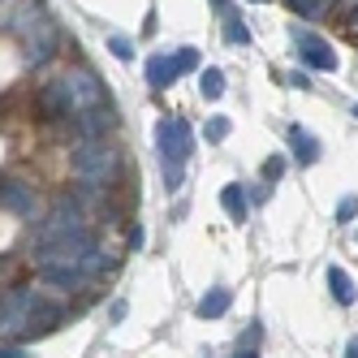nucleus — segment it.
<instances>
[{"instance_id":"nucleus-15","label":"nucleus","mask_w":358,"mask_h":358,"mask_svg":"<svg viewBox=\"0 0 358 358\" xmlns=\"http://www.w3.org/2000/svg\"><path fill=\"white\" fill-rule=\"evenodd\" d=\"M229 302H234V294H229V289H208V294L199 298V315L203 320H220L229 311Z\"/></svg>"},{"instance_id":"nucleus-29","label":"nucleus","mask_w":358,"mask_h":358,"mask_svg":"<svg viewBox=\"0 0 358 358\" xmlns=\"http://www.w3.org/2000/svg\"><path fill=\"white\" fill-rule=\"evenodd\" d=\"M350 27H354V31H358V9H350Z\"/></svg>"},{"instance_id":"nucleus-28","label":"nucleus","mask_w":358,"mask_h":358,"mask_svg":"<svg viewBox=\"0 0 358 358\" xmlns=\"http://www.w3.org/2000/svg\"><path fill=\"white\" fill-rule=\"evenodd\" d=\"M345 358H358V337H350V345H345Z\"/></svg>"},{"instance_id":"nucleus-8","label":"nucleus","mask_w":358,"mask_h":358,"mask_svg":"<svg viewBox=\"0 0 358 358\" xmlns=\"http://www.w3.org/2000/svg\"><path fill=\"white\" fill-rule=\"evenodd\" d=\"M294 43H298L302 65H311V69H320V73H332V69H337V52H328V43H324L320 35L294 31Z\"/></svg>"},{"instance_id":"nucleus-27","label":"nucleus","mask_w":358,"mask_h":358,"mask_svg":"<svg viewBox=\"0 0 358 358\" xmlns=\"http://www.w3.org/2000/svg\"><path fill=\"white\" fill-rule=\"evenodd\" d=\"M0 358H27V350L22 345H0Z\"/></svg>"},{"instance_id":"nucleus-22","label":"nucleus","mask_w":358,"mask_h":358,"mask_svg":"<svg viewBox=\"0 0 358 358\" xmlns=\"http://www.w3.org/2000/svg\"><path fill=\"white\" fill-rule=\"evenodd\" d=\"M108 48H113V57H117V61H130V57H134L130 39H121V35H113V39H108Z\"/></svg>"},{"instance_id":"nucleus-3","label":"nucleus","mask_w":358,"mask_h":358,"mask_svg":"<svg viewBox=\"0 0 358 358\" xmlns=\"http://www.w3.org/2000/svg\"><path fill=\"white\" fill-rule=\"evenodd\" d=\"M156 143H160L164 186L177 190V186H182V177H186V160H190V151H194V134H190V125L182 117H173V121H160Z\"/></svg>"},{"instance_id":"nucleus-23","label":"nucleus","mask_w":358,"mask_h":358,"mask_svg":"<svg viewBox=\"0 0 358 358\" xmlns=\"http://www.w3.org/2000/svg\"><path fill=\"white\" fill-rule=\"evenodd\" d=\"M224 134H229V117H216V121L208 125V138H212V143H220Z\"/></svg>"},{"instance_id":"nucleus-12","label":"nucleus","mask_w":358,"mask_h":358,"mask_svg":"<svg viewBox=\"0 0 358 358\" xmlns=\"http://www.w3.org/2000/svg\"><path fill=\"white\" fill-rule=\"evenodd\" d=\"M22 57H27V65H48V61L57 57V27H52V22H48V27H39L35 35H27Z\"/></svg>"},{"instance_id":"nucleus-13","label":"nucleus","mask_w":358,"mask_h":358,"mask_svg":"<svg viewBox=\"0 0 358 358\" xmlns=\"http://www.w3.org/2000/svg\"><path fill=\"white\" fill-rule=\"evenodd\" d=\"M177 78H182V65H177V57H164V52H156V57L147 61V83L156 87V91L173 87Z\"/></svg>"},{"instance_id":"nucleus-20","label":"nucleus","mask_w":358,"mask_h":358,"mask_svg":"<svg viewBox=\"0 0 358 358\" xmlns=\"http://www.w3.org/2000/svg\"><path fill=\"white\" fill-rule=\"evenodd\" d=\"M224 39H229V43H242V48L250 43V31H246V22H238V17L229 13V9H224Z\"/></svg>"},{"instance_id":"nucleus-16","label":"nucleus","mask_w":358,"mask_h":358,"mask_svg":"<svg viewBox=\"0 0 358 358\" xmlns=\"http://www.w3.org/2000/svg\"><path fill=\"white\" fill-rule=\"evenodd\" d=\"M220 208L242 224V220H246V212H250V199H246V190H242V186H224V190H220Z\"/></svg>"},{"instance_id":"nucleus-5","label":"nucleus","mask_w":358,"mask_h":358,"mask_svg":"<svg viewBox=\"0 0 358 358\" xmlns=\"http://www.w3.org/2000/svg\"><path fill=\"white\" fill-rule=\"evenodd\" d=\"M57 87H61V95H65L69 117H83V113H91V108H104V104H108L104 83H99L91 69H69V73H61Z\"/></svg>"},{"instance_id":"nucleus-30","label":"nucleus","mask_w":358,"mask_h":358,"mask_svg":"<svg viewBox=\"0 0 358 358\" xmlns=\"http://www.w3.org/2000/svg\"><path fill=\"white\" fill-rule=\"evenodd\" d=\"M238 358H259V354H255V350H238Z\"/></svg>"},{"instance_id":"nucleus-6","label":"nucleus","mask_w":358,"mask_h":358,"mask_svg":"<svg viewBox=\"0 0 358 358\" xmlns=\"http://www.w3.org/2000/svg\"><path fill=\"white\" fill-rule=\"evenodd\" d=\"M35 289H9L5 298H0V341H9V337H22L27 332V320H31V306H35Z\"/></svg>"},{"instance_id":"nucleus-33","label":"nucleus","mask_w":358,"mask_h":358,"mask_svg":"<svg viewBox=\"0 0 358 358\" xmlns=\"http://www.w3.org/2000/svg\"><path fill=\"white\" fill-rule=\"evenodd\" d=\"M0 5H9V0H0Z\"/></svg>"},{"instance_id":"nucleus-9","label":"nucleus","mask_w":358,"mask_h":358,"mask_svg":"<svg viewBox=\"0 0 358 358\" xmlns=\"http://www.w3.org/2000/svg\"><path fill=\"white\" fill-rule=\"evenodd\" d=\"M0 208L5 212H13V216H22V220H35V190L27 186V182H0Z\"/></svg>"},{"instance_id":"nucleus-11","label":"nucleus","mask_w":358,"mask_h":358,"mask_svg":"<svg viewBox=\"0 0 358 358\" xmlns=\"http://www.w3.org/2000/svg\"><path fill=\"white\" fill-rule=\"evenodd\" d=\"M113 125H117V117H113V108L104 104V108H91V113H83V117H73V134H78V143H91V138H104Z\"/></svg>"},{"instance_id":"nucleus-26","label":"nucleus","mask_w":358,"mask_h":358,"mask_svg":"<svg viewBox=\"0 0 358 358\" xmlns=\"http://www.w3.org/2000/svg\"><path fill=\"white\" fill-rule=\"evenodd\" d=\"M354 212H358V199H341V208H337V220L345 224V220H350Z\"/></svg>"},{"instance_id":"nucleus-1","label":"nucleus","mask_w":358,"mask_h":358,"mask_svg":"<svg viewBox=\"0 0 358 358\" xmlns=\"http://www.w3.org/2000/svg\"><path fill=\"white\" fill-rule=\"evenodd\" d=\"M35 272H39L43 285H52V289H78L91 276L104 272V246H99L91 234L39 246L35 250Z\"/></svg>"},{"instance_id":"nucleus-10","label":"nucleus","mask_w":358,"mask_h":358,"mask_svg":"<svg viewBox=\"0 0 358 358\" xmlns=\"http://www.w3.org/2000/svg\"><path fill=\"white\" fill-rule=\"evenodd\" d=\"M48 22H52V17H48V5H43V0H22V5L9 13V31H17L22 39H27V35H35L39 27H48Z\"/></svg>"},{"instance_id":"nucleus-24","label":"nucleus","mask_w":358,"mask_h":358,"mask_svg":"<svg viewBox=\"0 0 358 358\" xmlns=\"http://www.w3.org/2000/svg\"><path fill=\"white\" fill-rule=\"evenodd\" d=\"M280 173H285V160H280V156H272V160H264V177H268V182H276V177Z\"/></svg>"},{"instance_id":"nucleus-7","label":"nucleus","mask_w":358,"mask_h":358,"mask_svg":"<svg viewBox=\"0 0 358 358\" xmlns=\"http://www.w3.org/2000/svg\"><path fill=\"white\" fill-rule=\"evenodd\" d=\"M65 324V311L57 302H48V298H35L31 306V320H27V332H22L17 341H39V337H52V332Z\"/></svg>"},{"instance_id":"nucleus-17","label":"nucleus","mask_w":358,"mask_h":358,"mask_svg":"<svg viewBox=\"0 0 358 358\" xmlns=\"http://www.w3.org/2000/svg\"><path fill=\"white\" fill-rule=\"evenodd\" d=\"M328 285H332V298H337L341 306H354L358 289H354V276H350V272H341V268H328Z\"/></svg>"},{"instance_id":"nucleus-21","label":"nucleus","mask_w":358,"mask_h":358,"mask_svg":"<svg viewBox=\"0 0 358 358\" xmlns=\"http://www.w3.org/2000/svg\"><path fill=\"white\" fill-rule=\"evenodd\" d=\"M294 5V13H302V17H320L324 9H328V0H289Z\"/></svg>"},{"instance_id":"nucleus-32","label":"nucleus","mask_w":358,"mask_h":358,"mask_svg":"<svg viewBox=\"0 0 358 358\" xmlns=\"http://www.w3.org/2000/svg\"><path fill=\"white\" fill-rule=\"evenodd\" d=\"M354 117H358V104H354Z\"/></svg>"},{"instance_id":"nucleus-31","label":"nucleus","mask_w":358,"mask_h":358,"mask_svg":"<svg viewBox=\"0 0 358 358\" xmlns=\"http://www.w3.org/2000/svg\"><path fill=\"white\" fill-rule=\"evenodd\" d=\"M341 9H358V0H341Z\"/></svg>"},{"instance_id":"nucleus-4","label":"nucleus","mask_w":358,"mask_h":358,"mask_svg":"<svg viewBox=\"0 0 358 358\" xmlns=\"http://www.w3.org/2000/svg\"><path fill=\"white\" fill-rule=\"evenodd\" d=\"M83 234H91L87 220H83V208H78V203H69V199H61V203H52V212L35 224V250L39 246H52V242L83 238Z\"/></svg>"},{"instance_id":"nucleus-19","label":"nucleus","mask_w":358,"mask_h":358,"mask_svg":"<svg viewBox=\"0 0 358 358\" xmlns=\"http://www.w3.org/2000/svg\"><path fill=\"white\" fill-rule=\"evenodd\" d=\"M199 91H203V99H220V95H224V73H220V69H203Z\"/></svg>"},{"instance_id":"nucleus-18","label":"nucleus","mask_w":358,"mask_h":358,"mask_svg":"<svg viewBox=\"0 0 358 358\" xmlns=\"http://www.w3.org/2000/svg\"><path fill=\"white\" fill-rule=\"evenodd\" d=\"M289 143H294V156H298V164H311V160H320V143L315 138H306L298 125L289 130Z\"/></svg>"},{"instance_id":"nucleus-2","label":"nucleus","mask_w":358,"mask_h":358,"mask_svg":"<svg viewBox=\"0 0 358 358\" xmlns=\"http://www.w3.org/2000/svg\"><path fill=\"white\" fill-rule=\"evenodd\" d=\"M69 169H73V177H78V182H87V186H113L117 173H121V151L108 147L104 138L78 143V147H73V156H69Z\"/></svg>"},{"instance_id":"nucleus-14","label":"nucleus","mask_w":358,"mask_h":358,"mask_svg":"<svg viewBox=\"0 0 358 358\" xmlns=\"http://www.w3.org/2000/svg\"><path fill=\"white\" fill-rule=\"evenodd\" d=\"M39 108H43V117H48V121H65V117H69L65 95H61V87H57V83H48V87L39 91Z\"/></svg>"},{"instance_id":"nucleus-25","label":"nucleus","mask_w":358,"mask_h":358,"mask_svg":"<svg viewBox=\"0 0 358 358\" xmlns=\"http://www.w3.org/2000/svg\"><path fill=\"white\" fill-rule=\"evenodd\" d=\"M177 65H182V73L194 69V65H199V52H194V48H182V52H177Z\"/></svg>"}]
</instances>
